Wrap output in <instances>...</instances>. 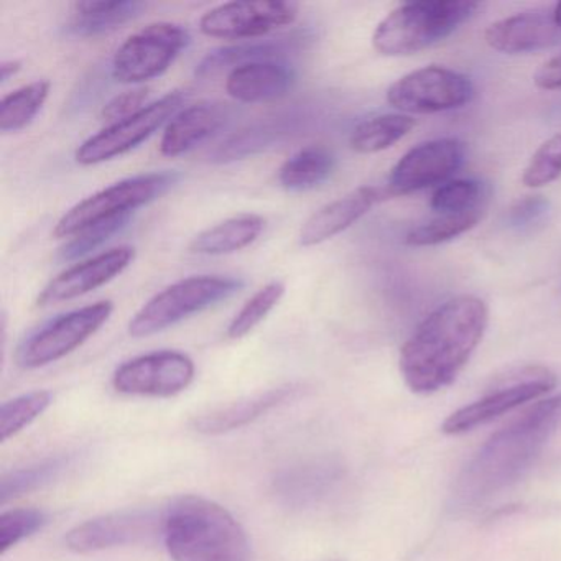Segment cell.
Returning <instances> with one entry per match:
<instances>
[{
	"instance_id": "cell-21",
	"label": "cell",
	"mask_w": 561,
	"mask_h": 561,
	"mask_svg": "<svg viewBox=\"0 0 561 561\" xmlns=\"http://www.w3.org/2000/svg\"><path fill=\"white\" fill-rule=\"evenodd\" d=\"M297 387L294 386L278 387V389L267 390L259 396L229 403L221 409L196 416L193 428L203 435H222V433L234 432V430L242 428L254 420L261 419L275 407L287 402L297 393Z\"/></svg>"
},
{
	"instance_id": "cell-30",
	"label": "cell",
	"mask_w": 561,
	"mask_h": 561,
	"mask_svg": "<svg viewBox=\"0 0 561 561\" xmlns=\"http://www.w3.org/2000/svg\"><path fill=\"white\" fill-rule=\"evenodd\" d=\"M54 396L48 390H35L9 400L0 409V439L8 442L27 428L50 407Z\"/></svg>"
},
{
	"instance_id": "cell-17",
	"label": "cell",
	"mask_w": 561,
	"mask_h": 561,
	"mask_svg": "<svg viewBox=\"0 0 561 561\" xmlns=\"http://www.w3.org/2000/svg\"><path fill=\"white\" fill-rule=\"evenodd\" d=\"M553 8L518 12L489 25L484 41L492 50L505 55L543 50L560 41Z\"/></svg>"
},
{
	"instance_id": "cell-27",
	"label": "cell",
	"mask_w": 561,
	"mask_h": 561,
	"mask_svg": "<svg viewBox=\"0 0 561 561\" xmlns=\"http://www.w3.org/2000/svg\"><path fill=\"white\" fill-rule=\"evenodd\" d=\"M50 81H34L12 91L0 103V130L15 134L34 123L50 96Z\"/></svg>"
},
{
	"instance_id": "cell-2",
	"label": "cell",
	"mask_w": 561,
	"mask_h": 561,
	"mask_svg": "<svg viewBox=\"0 0 561 561\" xmlns=\"http://www.w3.org/2000/svg\"><path fill=\"white\" fill-rule=\"evenodd\" d=\"M488 323V305L474 295L439 305L400 350V373L409 389L433 393L448 387L471 359Z\"/></svg>"
},
{
	"instance_id": "cell-6",
	"label": "cell",
	"mask_w": 561,
	"mask_h": 561,
	"mask_svg": "<svg viewBox=\"0 0 561 561\" xmlns=\"http://www.w3.org/2000/svg\"><path fill=\"white\" fill-rule=\"evenodd\" d=\"M180 173L153 172L121 180L68 209L54 229L57 239L73 238L90 226L117 216L134 215L136 209L156 202L180 182Z\"/></svg>"
},
{
	"instance_id": "cell-8",
	"label": "cell",
	"mask_w": 561,
	"mask_h": 561,
	"mask_svg": "<svg viewBox=\"0 0 561 561\" xmlns=\"http://www.w3.org/2000/svg\"><path fill=\"white\" fill-rule=\"evenodd\" d=\"M182 25L156 22L130 35L114 54L111 75L117 83L142 84L162 77L188 47Z\"/></svg>"
},
{
	"instance_id": "cell-20",
	"label": "cell",
	"mask_w": 561,
	"mask_h": 561,
	"mask_svg": "<svg viewBox=\"0 0 561 561\" xmlns=\"http://www.w3.org/2000/svg\"><path fill=\"white\" fill-rule=\"evenodd\" d=\"M379 202V192L373 186H360L350 195L328 203L314 211L301 226L298 242L304 248L323 244L328 239L341 234L347 228L359 221Z\"/></svg>"
},
{
	"instance_id": "cell-31",
	"label": "cell",
	"mask_w": 561,
	"mask_h": 561,
	"mask_svg": "<svg viewBox=\"0 0 561 561\" xmlns=\"http://www.w3.org/2000/svg\"><path fill=\"white\" fill-rule=\"evenodd\" d=\"M485 205V195L482 185L474 180H455L443 183L433 192L430 208L436 215L469 211Z\"/></svg>"
},
{
	"instance_id": "cell-29",
	"label": "cell",
	"mask_w": 561,
	"mask_h": 561,
	"mask_svg": "<svg viewBox=\"0 0 561 561\" xmlns=\"http://www.w3.org/2000/svg\"><path fill=\"white\" fill-rule=\"evenodd\" d=\"M284 295L285 285L278 280L271 282L257 294L252 295L229 323L228 331H226L229 340H241V337L248 336L280 304Z\"/></svg>"
},
{
	"instance_id": "cell-25",
	"label": "cell",
	"mask_w": 561,
	"mask_h": 561,
	"mask_svg": "<svg viewBox=\"0 0 561 561\" xmlns=\"http://www.w3.org/2000/svg\"><path fill=\"white\" fill-rule=\"evenodd\" d=\"M287 50L288 45L282 41L244 42L231 47L216 48L199 61L195 75L198 78H213L251 61L278 60Z\"/></svg>"
},
{
	"instance_id": "cell-4",
	"label": "cell",
	"mask_w": 561,
	"mask_h": 561,
	"mask_svg": "<svg viewBox=\"0 0 561 561\" xmlns=\"http://www.w3.org/2000/svg\"><path fill=\"white\" fill-rule=\"evenodd\" d=\"M481 5L466 0H420L393 9L373 35V45L386 57L419 54L448 38Z\"/></svg>"
},
{
	"instance_id": "cell-22",
	"label": "cell",
	"mask_w": 561,
	"mask_h": 561,
	"mask_svg": "<svg viewBox=\"0 0 561 561\" xmlns=\"http://www.w3.org/2000/svg\"><path fill=\"white\" fill-rule=\"evenodd\" d=\"M147 4L136 0H116V2H77L73 15L67 25V32L73 37L94 38L111 34L123 25L129 24L146 11Z\"/></svg>"
},
{
	"instance_id": "cell-7",
	"label": "cell",
	"mask_w": 561,
	"mask_h": 561,
	"mask_svg": "<svg viewBox=\"0 0 561 561\" xmlns=\"http://www.w3.org/2000/svg\"><path fill=\"white\" fill-rule=\"evenodd\" d=\"M113 311V301L104 300L54 318L19 346L15 360L22 369H38L64 359L96 334Z\"/></svg>"
},
{
	"instance_id": "cell-23",
	"label": "cell",
	"mask_w": 561,
	"mask_h": 561,
	"mask_svg": "<svg viewBox=\"0 0 561 561\" xmlns=\"http://www.w3.org/2000/svg\"><path fill=\"white\" fill-rule=\"evenodd\" d=\"M265 228V219L259 215H241L226 219L213 228L205 229L190 242L192 254H234L257 241Z\"/></svg>"
},
{
	"instance_id": "cell-36",
	"label": "cell",
	"mask_w": 561,
	"mask_h": 561,
	"mask_svg": "<svg viewBox=\"0 0 561 561\" xmlns=\"http://www.w3.org/2000/svg\"><path fill=\"white\" fill-rule=\"evenodd\" d=\"M147 100H149V90L144 87L134 88L130 91H124L123 94L114 96L110 103L101 111V119L106 123L116 124L121 121L127 119V117L134 116V114L140 113L146 106Z\"/></svg>"
},
{
	"instance_id": "cell-9",
	"label": "cell",
	"mask_w": 561,
	"mask_h": 561,
	"mask_svg": "<svg viewBox=\"0 0 561 561\" xmlns=\"http://www.w3.org/2000/svg\"><path fill=\"white\" fill-rule=\"evenodd\" d=\"M186 103L183 91H172L156 103L147 104L140 113L111 124L101 133L84 140L75 153L77 163L83 167L98 165L117 159L149 140L160 127L169 124Z\"/></svg>"
},
{
	"instance_id": "cell-15",
	"label": "cell",
	"mask_w": 561,
	"mask_h": 561,
	"mask_svg": "<svg viewBox=\"0 0 561 561\" xmlns=\"http://www.w3.org/2000/svg\"><path fill=\"white\" fill-rule=\"evenodd\" d=\"M165 514L156 511H123L91 518L68 531L65 543L77 553H93L107 548L137 543L163 530Z\"/></svg>"
},
{
	"instance_id": "cell-33",
	"label": "cell",
	"mask_w": 561,
	"mask_h": 561,
	"mask_svg": "<svg viewBox=\"0 0 561 561\" xmlns=\"http://www.w3.org/2000/svg\"><path fill=\"white\" fill-rule=\"evenodd\" d=\"M48 517L38 508H12L0 515V553H8L25 538L41 531Z\"/></svg>"
},
{
	"instance_id": "cell-10",
	"label": "cell",
	"mask_w": 561,
	"mask_h": 561,
	"mask_svg": "<svg viewBox=\"0 0 561 561\" xmlns=\"http://www.w3.org/2000/svg\"><path fill=\"white\" fill-rule=\"evenodd\" d=\"M554 386H557V377L545 367L534 366L515 370L497 383L491 392L451 413L443 422V433L462 435L471 432L524 405L525 402L540 399L545 393L553 390Z\"/></svg>"
},
{
	"instance_id": "cell-1",
	"label": "cell",
	"mask_w": 561,
	"mask_h": 561,
	"mask_svg": "<svg viewBox=\"0 0 561 561\" xmlns=\"http://www.w3.org/2000/svg\"><path fill=\"white\" fill-rule=\"evenodd\" d=\"M560 423L558 393L535 403L511 425L495 432L456 479L451 511H471L520 481L540 458Z\"/></svg>"
},
{
	"instance_id": "cell-35",
	"label": "cell",
	"mask_w": 561,
	"mask_h": 561,
	"mask_svg": "<svg viewBox=\"0 0 561 561\" xmlns=\"http://www.w3.org/2000/svg\"><path fill=\"white\" fill-rule=\"evenodd\" d=\"M60 469L61 461L54 459V461L42 462V465L11 472L0 482V499L5 502L9 499L25 494V492L34 491V489L41 488L42 484L55 478Z\"/></svg>"
},
{
	"instance_id": "cell-16",
	"label": "cell",
	"mask_w": 561,
	"mask_h": 561,
	"mask_svg": "<svg viewBox=\"0 0 561 561\" xmlns=\"http://www.w3.org/2000/svg\"><path fill=\"white\" fill-rule=\"evenodd\" d=\"M134 259H136V249L130 245H121V248L101 252L80 264H75L73 267L57 275L42 290L41 297H38V307L75 300V298L83 297V295L104 287L114 278L119 277L133 264Z\"/></svg>"
},
{
	"instance_id": "cell-19",
	"label": "cell",
	"mask_w": 561,
	"mask_h": 561,
	"mask_svg": "<svg viewBox=\"0 0 561 561\" xmlns=\"http://www.w3.org/2000/svg\"><path fill=\"white\" fill-rule=\"evenodd\" d=\"M295 71L278 60L251 61L229 71L226 93L242 104L280 100L294 88Z\"/></svg>"
},
{
	"instance_id": "cell-38",
	"label": "cell",
	"mask_w": 561,
	"mask_h": 561,
	"mask_svg": "<svg viewBox=\"0 0 561 561\" xmlns=\"http://www.w3.org/2000/svg\"><path fill=\"white\" fill-rule=\"evenodd\" d=\"M535 84L543 91L561 90V54L541 65L540 70L535 73Z\"/></svg>"
},
{
	"instance_id": "cell-3",
	"label": "cell",
	"mask_w": 561,
	"mask_h": 561,
	"mask_svg": "<svg viewBox=\"0 0 561 561\" xmlns=\"http://www.w3.org/2000/svg\"><path fill=\"white\" fill-rule=\"evenodd\" d=\"M162 535L173 561H251L245 531L209 499L188 495L173 502Z\"/></svg>"
},
{
	"instance_id": "cell-12",
	"label": "cell",
	"mask_w": 561,
	"mask_h": 561,
	"mask_svg": "<svg viewBox=\"0 0 561 561\" xmlns=\"http://www.w3.org/2000/svg\"><path fill=\"white\" fill-rule=\"evenodd\" d=\"M298 11L300 8L295 2H228L199 19V32L221 41L254 42L294 24Z\"/></svg>"
},
{
	"instance_id": "cell-39",
	"label": "cell",
	"mask_w": 561,
	"mask_h": 561,
	"mask_svg": "<svg viewBox=\"0 0 561 561\" xmlns=\"http://www.w3.org/2000/svg\"><path fill=\"white\" fill-rule=\"evenodd\" d=\"M22 70V61L19 60H9L4 61V64L0 65V80L2 83H8L9 80L15 77L19 71Z\"/></svg>"
},
{
	"instance_id": "cell-28",
	"label": "cell",
	"mask_w": 561,
	"mask_h": 561,
	"mask_svg": "<svg viewBox=\"0 0 561 561\" xmlns=\"http://www.w3.org/2000/svg\"><path fill=\"white\" fill-rule=\"evenodd\" d=\"M484 211L485 205H481L478 208L469 209V211L436 215L430 221L413 228L407 234L405 242L413 248H428V245L451 241L474 228L481 221Z\"/></svg>"
},
{
	"instance_id": "cell-13",
	"label": "cell",
	"mask_w": 561,
	"mask_h": 561,
	"mask_svg": "<svg viewBox=\"0 0 561 561\" xmlns=\"http://www.w3.org/2000/svg\"><path fill=\"white\" fill-rule=\"evenodd\" d=\"M192 357L180 351H156L121 364L113 376L117 392L126 396L172 397L195 379Z\"/></svg>"
},
{
	"instance_id": "cell-34",
	"label": "cell",
	"mask_w": 561,
	"mask_h": 561,
	"mask_svg": "<svg viewBox=\"0 0 561 561\" xmlns=\"http://www.w3.org/2000/svg\"><path fill=\"white\" fill-rule=\"evenodd\" d=\"M561 176V134L550 137L534 153L522 175L527 188H541Z\"/></svg>"
},
{
	"instance_id": "cell-24",
	"label": "cell",
	"mask_w": 561,
	"mask_h": 561,
	"mask_svg": "<svg viewBox=\"0 0 561 561\" xmlns=\"http://www.w3.org/2000/svg\"><path fill=\"white\" fill-rule=\"evenodd\" d=\"M334 167L336 159L327 147H304L278 170V185L290 193L310 192L330 179Z\"/></svg>"
},
{
	"instance_id": "cell-40",
	"label": "cell",
	"mask_w": 561,
	"mask_h": 561,
	"mask_svg": "<svg viewBox=\"0 0 561 561\" xmlns=\"http://www.w3.org/2000/svg\"><path fill=\"white\" fill-rule=\"evenodd\" d=\"M553 15L554 22H557V27L561 31V2L553 5Z\"/></svg>"
},
{
	"instance_id": "cell-26",
	"label": "cell",
	"mask_w": 561,
	"mask_h": 561,
	"mask_svg": "<svg viewBox=\"0 0 561 561\" xmlns=\"http://www.w3.org/2000/svg\"><path fill=\"white\" fill-rule=\"evenodd\" d=\"M415 127V119L405 114H382L370 117L354 127L350 147L356 153L370 156L383 152L402 140Z\"/></svg>"
},
{
	"instance_id": "cell-5",
	"label": "cell",
	"mask_w": 561,
	"mask_h": 561,
	"mask_svg": "<svg viewBox=\"0 0 561 561\" xmlns=\"http://www.w3.org/2000/svg\"><path fill=\"white\" fill-rule=\"evenodd\" d=\"M244 280L222 275H195L183 278L150 298L129 323L133 337H147L175 327L180 321L202 313L234 297Z\"/></svg>"
},
{
	"instance_id": "cell-14",
	"label": "cell",
	"mask_w": 561,
	"mask_h": 561,
	"mask_svg": "<svg viewBox=\"0 0 561 561\" xmlns=\"http://www.w3.org/2000/svg\"><path fill=\"white\" fill-rule=\"evenodd\" d=\"M465 144L438 139L420 144L405 153L390 172L387 196H407L446 182L465 162Z\"/></svg>"
},
{
	"instance_id": "cell-32",
	"label": "cell",
	"mask_w": 561,
	"mask_h": 561,
	"mask_svg": "<svg viewBox=\"0 0 561 561\" xmlns=\"http://www.w3.org/2000/svg\"><path fill=\"white\" fill-rule=\"evenodd\" d=\"M133 215L117 216V218L107 219L100 225L90 226V228L81 231L80 234L73 236L64 248L58 251V259L61 262L77 261L84 257L90 252L96 251L98 248L110 241L114 234L123 231L130 222Z\"/></svg>"
},
{
	"instance_id": "cell-37",
	"label": "cell",
	"mask_w": 561,
	"mask_h": 561,
	"mask_svg": "<svg viewBox=\"0 0 561 561\" xmlns=\"http://www.w3.org/2000/svg\"><path fill=\"white\" fill-rule=\"evenodd\" d=\"M548 203L541 196H528L511 209V225L527 226L538 221L547 211Z\"/></svg>"
},
{
	"instance_id": "cell-11",
	"label": "cell",
	"mask_w": 561,
	"mask_h": 561,
	"mask_svg": "<svg viewBox=\"0 0 561 561\" xmlns=\"http://www.w3.org/2000/svg\"><path fill=\"white\" fill-rule=\"evenodd\" d=\"M471 98L472 84L469 78L435 65L405 75L387 91V103L407 114L459 110Z\"/></svg>"
},
{
	"instance_id": "cell-18",
	"label": "cell",
	"mask_w": 561,
	"mask_h": 561,
	"mask_svg": "<svg viewBox=\"0 0 561 561\" xmlns=\"http://www.w3.org/2000/svg\"><path fill=\"white\" fill-rule=\"evenodd\" d=\"M228 104L199 103L183 107L163 130L160 153L169 159L185 156L211 139L228 123Z\"/></svg>"
}]
</instances>
